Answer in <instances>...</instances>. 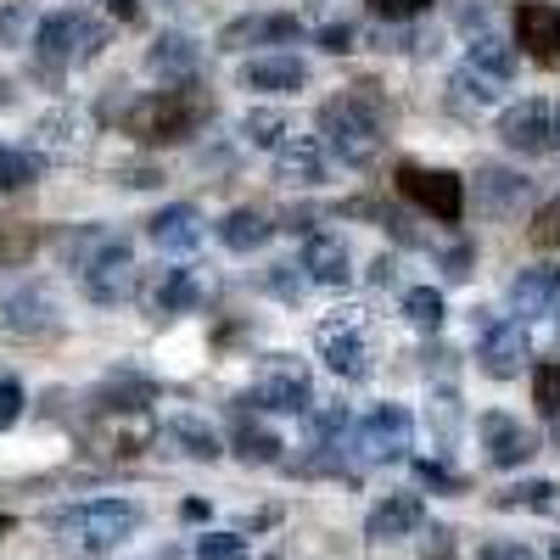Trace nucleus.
<instances>
[{
  "label": "nucleus",
  "mask_w": 560,
  "mask_h": 560,
  "mask_svg": "<svg viewBox=\"0 0 560 560\" xmlns=\"http://www.w3.org/2000/svg\"><path fill=\"white\" fill-rule=\"evenodd\" d=\"M382 129H387V113L370 96V84H353L319 107V147L342 158L348 168H370L382 158Z\"/></svg>",
  "instance_id": "obj_1"
},
{
  "label": "nucleus",
  "mask_w": 560,
  "mask_h": 560,
  "mask_svg": "<svg viewBox=\"0 0 560 560\" xmlns=\"http://www.w3.org/2000/svg\"><path fill=\"white\" fill-rule=\"evenodd\" d=\"M208 118H213V102L197 96L191 84H179V90H152V96H140L124 113V129L140 140V147H179V140L202 135Z\"/></svg>",
  "instance_id": "obj_2"
},
{
  "label": "nucleus",
  "mask_w": 560,
  "mask_h": 560,
  "mask_svg": "<svg viewBox=\"0 0 560 560\" xmlns=\"http://www.w3.org/2000/svg\"><path fill=\"white\" fill-rule=\"evenodd\" d=\"M45 522H51V533L79 555H113L124 538H135L140 504H129V499H84V504L51 510Z\"/></svg>",
  "instance_id": "obj_3"
},
{
  "label": "nucleus",
  "mask_w": 560,
  "mask_h": 560,
  "mask_svg": "<svg viewBox=\"0 0 560 560\" xmlns=\"http://www.w3.org/2000/svg\"><path fill=\"white\" fill-rule=\"evenodd\" d=\"M34 62H39V73H68L73 62H90L107 45V28L102 23H90L84 12H51V18H39L34 23Z\"/></svg>",
  "instance_id": "obj_4"
},
{
  "label": "nucleus",
  "mask_w": 560,
  "mask_h": 560,
  "mask_svg": "<svg viewBox=\"0 0 560 560\" xmlns=\"http://www.w3.org/2000/svg\"><path fill=\"white\" fill-rule=\"evenodd\" d=\"M471 331H477V359H482V370L493 382H510V376H522V370H527V359H533L527 319L499 314V308H477Z\"/></svg>",
  "instance_id": "obj_5"
},
{
  "label": "nucleus",
  "mask_w": 560,
  "mask_h": 560,
  "mask_svg": "<svg viewBox=\"0 0 560 560\" xmlns=\"http://www.w3.org/2000/svg\"><path fill=\"white\" fill-rule=\"evenodd\" d=\"M242 404H258V409H275V415H308L314 409V376H308V364L292 359V353L258 359L253 387H247Z\"/></svg>",
  "instance_id": "obj_6"
},
{
  "label": "nucleus",
  "mask_w": 560,
  "mask_h": 560,
  "mask_svg": "<svg viewBox=\"0 0 560 560\" xmlns=\"http://www.w3.org/2000/svg\"><path fill=\"white\" fill-rule=\"evenodd\" d=\"M499 140L522 158H555L560 152V107L549 96H527L510 102L499 113Z\"/></svg>",
  "instance_id": "obj_7"
},
{
  "label": "nucleus",
  "mask_w": 560,
  "mask_h": 560,
  "mask_svg": "<svg viewBox=\"0 0 560 560\" xmlns=\"http://www.w3.org/2000/svg\"><path fill=\"white\" fill-rule=\"evenodd\" d=\"M364 308H337L331 319H319V331H314V348L319 359L331 364V376L342 382H364L370 376V337H364Z\"/></svg>",
  "instance_id": "obj_8"
},
{
  "label": "nucleus",
  "mask_w": 560,
  "mask_h": 560,
  "mask_svg": "<svg viewBox=\"0 0 560 560\" xmlns=\"http://www.w3.org/2000/svg\"><path fill=\"white\" fill-rule=\"evenodd\" d=\"M353 443H359V459L364 465H393V459H404L415 448V415L404 404H376V409L359 420Z\"/></svg>",
  "instance_id": "obj_9"
},
{
  "label": "nucleus",
  "mask_w": 560,
  "mask_h": 560,
  "mask_svg": "<svg viewBox=\"0 0 560 560\" xmlns=\"http://www.w3.org/2000/svg\"><path fill=\"white\" fill-rule=\"evenodd\" d=\"M398 191H404L415 208H427L438 224H459V213H465V179L448 174V168L404 163V168H398Z\"/></svg>",
  "instance_id": "obj_10"
},
{
  "label": "nucleus",
  "mask_w": 560,
  "mask_h": 560,
  "mask_svg": "<svg viewBox=\"0 0 560 560\" xmlns=\"http://www.w3.org/2000/svg\"><path fill=\"white\" fill-rule=\"evenodd\" d=\"M79 280H84V298L90 303H124L135 292V253H129V242L113 236L96 258L79 269Z\"/></svg>",
  "instance_id": "obj_11"
},
{
  "label": "nucleus",
  "mask_w": 560,
  "mask_h": 560,
  "mask_svg": "<svg viewBox=\"0 0 560 560\" xmlns=\"http://www.w3.org/2000/svg\"><path fill=\"white\" fill-rule=\"evenodd\" d=\"M303 39V23L292 12H247L219 28V51H253V45H292Z\"/></svg>",
  "instance_id": "obj_12"
},
{
  "label": "nucleus",
  "mask_w": 560,
  "mask_h": 560,
  "mask_svg": "<svg viewBox=\"0 0 560 560\" xmlns=\"http://www.w3.org/2000/svg\"><path fill=\"white\" fill-rule=\"evenodd\" d=\"M477 438H482L488 459L504 465V471H516V465H527V459L538 454V438L522 427L516 415H504V409H488V415L477 420Z\"/></svg>",
  "instance_id": "obj_13"
},
{
  "label": "nucleus",
  "mask_w": 560,
  "mask_h": 560,
  "mask_svg": "<svg viewBox=\"0 0 560 560\" xmlns=\"http://www.w3.org/2000/svg\"><path fill=\"white\" fill-rule=\"evenodd\" d=\"M516 45L533 62L560 57V7L555 0H516Z\"/></svg>",
  "instance_id": "obj_14"
},
{
  "label": "nucleus",
  "mask_w": 560,
  "mask_h": 560,
  "mask_svg": "<svg viewBox=\"0 0 560 560\" xmlns=\"http://www.w3.org/2000/svg\"><path fill=\"white\" fill-rule=\"evenodd\" d=\"M303 275L314 280V287L342 292L348 280H353V253H348V242L331 236V230H308V242H303Z\"/></svg>",
  "instance_id": "obj_15"
},
{
  "label": "nucleus",
  "mask_w": 560,
  "mask_h": 560,
  "mask_svg": "<svg viewBox=\"0 0 560 560\" xmlns=\"http://www.w3.org/2000/svg\"><path fill=\"white\" fill-rule=\"evenodd\" d=\"M533 197V179L522 174H510V168H477V213L504 224V219H516Z\"/></svg>",
  "instance_id": "obj_16"
},
{
  "label": "nucleus",
  "mask_w": 560,
  "mask_h": 560,
  "mask_svg": "<svg viewBox=\"0 0 560 560\" xmlns=\"http://www.w3.org/2000/svg\"><path fill=\"white\" fill-rule=\"evenodd\" d=\"M510 308H516V319H544L555 314L560 303V269L555 264H527L522 275H510Z\"/></svg>",
  "instance_id": "obj_17"
},
{
  "label": "nucleus",
  "mask_w": 560,
  "mask_h": 560,
  "mask_svg": "<svg viewBox=\"0 0 560 560\" xmlns=\"http://www.w3.org/2000/svg\"><path fill=\"white\" fill-rule=\"evenodd\" d=\"M147 308L152 314H163V319H174V314H191L197 303H202V280L185 269V264H174V269H158L152 280H147Z\"/></svg>",
  "instance_id": "obj_18"
},
{
  "label": "nucleus",
  "mask_w": 560,
  "mask_h": 560,
  "mask_svg": "<svg viewBox=\"0 0 560 560\" xmlns=\"http://www.w3.org/2000/svg\"><path fill=\"white\" fill-rule=\"evenodd\" d=\"M202 68V45L191 34H158L147 51V73H158L163 84H191V73Z\"/></svg>",
  "instance_id": "obj_19"
},
{
  "label": "nucleus",
  "mask_w": 560,
  "mask_h": 560,
  "mask_svg": "<svg viewBox=\"0 0 560 560\" xmlns=\"http://www.w3.org/2000/svg\"><path fill=\"white\" fill-rule=\"evenodd\" d=\"M275 179L280 185H319L325 179V147L314 135H287L275 147Z\"/></svg>",
  "instance_id": "obj_20"
},
{
  "label": "nucleus",
  "mask_w": 560,
  "mask_h": 560,
  "mask_svg": "<svg viewBox=\"0 0 560 560\" xmlns=\"http://www.w3.org/2000/svg\"><path fill=\"white\" fill-rule=\"evenodd\" d=\"M147 236L163 253H191V247H202V213L191 202H168V208H158L147 219Z\"/></svg>",
  "instance_id": "obj_21"
},
{
  "label": "nucleus",
  "mask_w": 560,
  "mask_h": 560,
  "mask_svg": "<svg viewBox=\"0 0 560 560\" xmlns=\"http://www.w3.org/2000/svg\"><path fill=\"white\" fill-rule=\"evenodd\" d=\"M0 314H7V331L12 337H45V331H57V303L45 298V287H18L7 303H0Z\"/></svg>",
  "instance_id": "obj_22"
},
{
  "label": "nucleus",
  "mask_w": 560,
  "mask_h": 560,
  "mask_svg": "<svg viewBox=\"0 0 560 560\" xmlns=\"http://www.w3.org/2000/svg\"><path fill=\"white\" fill-rule=\"evenodd\" d=\"M242 84L264 90V96H292V90L308 84V68L298 57H253V62H242Z\"/></svg>",
  "instance_id": "obj_23"
},
{
  "label": "nucleus",
  "mask_w": 560,
  "mask_h": 560,
  "mask_svg": "<svg viewBox=\"0 0 560 560\" xmlns=\"http://www.w3.org/2000/svg\"><path fill=\"white\" fill-rule=\"evenodd\" d=\"M420 499L415 493H387L376 510H370V522H364V538H376V544H393V538H409L420 527Z\"/></svg>",
  "instance_id": "obj_24"
},
{
  "label": "nucleus",
  "mask_w": 560,
  "mask_h": 560,
  "mask_svg": "<svg viewBox=\"0 0 560 560\" xmlns=\"http://www.w3.org/2000/svg\"><path fill=\"white\" fill-rule=\"evenodd\" d=\"M163 438H168L185 459H219V454H224L219 432L208 427L202 415H168V420H163Z\"/></svg>",
  "instance_id": "obj_25"
},
{
  "label": "nucleus",
  "mask_w": 560,
  "mask_h": 560,
  "mask_svg": "<svg viewBox=\"0 0 560 560\" xmlns=\"http://www.w3.org/2000/svg\"><path fill=\"white\" fill-rule=\"evenodd\" d=\"M269 236H275V224L258 208H236V213H224V224H219V242L230 253H258Z\"/></svg>",
  "instance_id": "obj_26"
},
{
  "label": "nucleus",
  "mask_w": 560,
  "mask_h": 560,
  "mask_svg": "<svg viewBox=\"0 0 560 560\" xmlns=\"http://www.w3.org/2000/svg\"><path fill=\"white\" fill-rule=\"evenodd\" d=\"M448 90H454V107H465V113H482V107H493L499 96H504V84L499 79H488V73H477L471 62H459L454 68V79H448Z\"/></svg>",
  "instance_id": "obj_27"
},
{
  "label": "nucleus",
  "mask_w": 560,
  "mask_h": 560,
  "mask_svg": "<svg viewBox=\"0 0 560 560\" xmlns=\"http://www.w3.org/2000/svg\"><path fill=\"white\" fill-rule=\"evenodd\" d=\"M465 62H471L477 73H488V79H499V84H510V73H516V51H510V45H504L499 34H488V28L471 39Z\"/></svg>",
  "instance_id": "obj_28"
},
{
  "label": "nucleus",
  "mask_w": 560,
  "mask_h": 560,
  "mask_svg": "<svg viewBox=\"0 0 560 560\" xmlns=\"http://www.w3.org/2000/svg\"><path fill=\"white\" fill-rule=\"evenodd\" d=\"M287 135L292 129H287V113H280V107H247V118H242V140H247V147L275 152Z\"/></svg>",
  "instance_id": "obj_29"
},
{
  "label": "nucleus",
  "mask_w": 560,
  "mask_h": 560,
  "mask_svg": "<svg viewBox=\"0 0 560 560\" xmlns=\"http://www.w3.org/2000/svg\"><path fill=\"white\" fill-rule=\"evenodd\" d=\"M280 448H287V443H280L269 427H258V420H236V454L247 459V465H275L280 459Z\"/></svg>",
  "instance_id": "obj_30"
},
{
  "label": "nucleus",
  "mask_w": 560,
  "mask_h": 560,
  "mask_svg": "<svg viewBox=\"0 0 560 560\" xmlns=\"http://www.w3.org/2000/svg\"><path fill=\"white\" fill-rule=\"evenodd\" d=\"M45 174V158L28 147H0V191H23Z\"/></svg>",
  "instance_id": "obj_31"
},
{
  "label": "nucleus",
  "mask_w": 560,
  "mask_h": 560,
  "mask_svg": "<svg viewBox=\"0 0 560 560\" xmlns=\"http://www.w3.org/2000/svg\"><path fill=\"white\" fill-rule=\"evenodd\" d=\"M443 292L438 287H409L404 292V319L415 325V331H438V325H443Z\"/></svg>",
  "instance_id": "obj_32"
},
{
  "label": "nucleus",
  "mask_w": 560,
  "mask_h": 560,
  "mask_svg": "<svg viewBox=\"0 0 560 560\" xmlns=\"http://www.w3.org/2000/svg\"><path fill=\"white\" fill-rule=\"evenodd\" d=\"M499 510H560V488L555 482H516V488H504L499 499H493Z\"/></svg>",
  "instance_id": "obj_33"
},
{
  "label": "nucleus",
  "mask_w": 560,
  "mask_h": 560,
  "mask_svg": "<svg viewBox=\"0 0 560 560\" xmlns=\"http://www.w3.org/2000/svg\"><path fill=\"white\" fill-rule=\"evenodd\" d=\"M34 0H7L0 7V51H12V45H28V28H34Z\"/></svg>",
  "instance_id": "obj_34"
},
{
  "label": "nucleus",
  "mask_w": 560,
  "mask_h": 560,
  "mask_svg": "<svg viewBox=\"0 0 560 560\" xmlns=\"http://www.w3.org/2000/svg\"><path fill=\"white\" fill-rule=\"evenodd\" d=\"M107 242H113V230H102V224H84V230H73V236H62V258H68L73 269H84V264L96 258Z\"/></svg>",
  "instance_id": "obj_35"
},
{
  "label": "nucleus",
  "mask_w": 560,
  "mask_h": 560,
  "mask_svg": "<svg viewBox=\"0 0 560 560\" xmlns=\"http://www.w3.org/2000/svg\"><path fill=\"white\" fill-rule=\"evenodd\" d=\"M264 292H275L280 303H298V298L308 292L303 264H269V269H264Z\"/></svg>",
  "instance_id": "obj_36"
},
{
  "label": "nucleus",
  "mask_w": 560,
  "mask_h": 560,
  "mask_svg": "<svg viewBox=\"0 0 560 560\" xmlns=\"http://www.w3.org/2000/svg\"><path fill=\"white\" fill-rule=\"evenodd\" d=\"M533 404H538L544 420L560 415V364H538L533 370Z\"/></svg>",
  "instance_id": "obj_37"
},
{
  "label": "nucleus",
  "mask_w": 560,
  "mask_h": 560,
  "mask_svg": "<svg viewBox=\"0 0 560 560\" xmlns=\"http://www.w3.org/2000/svg\"><path fill=\"white\" fill-rule=\"evenodd\" d=\"M34 253V230L28 224H12V219H0V269L7 264H23Z\"/></svg>",
  "instance_id": "obj_38"
},
{
  "label": "nucleus",
  "mask_w": 560,
  "mask_h": 560,
  "mask_svg": "<svg viewBox=\"0 0 560 560\" xmlns=\"http://www.w3.org/2000/svg\"><path fill=\"white\" fill-rule=\"evenodd\" d=\"M197 560H247V538L242 533H202Z\"/></svg>",
  "instance_id": "obj_39"
},
{
  "label": "nucleus",
  "mask_w": 560,
  "mask_h": 560,
  "mask_svg": "<svg viewBox=\"0 0 560 560\" xmlns=\"http://www.w3.org/2000/svg\"><path fill=\"white\" fill-rule=\"evenodd\" d=\"M39 140H45L51 152H73V147H79V118H73V113H51V118L39 124Z\"/></svg>",
  "instance_id": "obj_40"
},
{
  "label": "nucleus",
  "mask_w": 560,
  "mask_h": 560,
  "mask_svg": "<svg viewBox=\"0 0 560 560\" xmlns=\"http://www.w3.org/2000/svg\"><path fill=\"white\" fill-rule=\"evenodd\" d=\"M527 236L538 242V247H560V197H549L538 213H533V230Z\"/></svg>",
  "instance_id": "obj_41"
},
{
  "label": "nucleus",
  "mask_w": 560,
  "mask_h": 560,
  "mask_svg": "<svg viewBox=\"0 0 560 560\" xmlns=\"http://www.w3.org/2000/svg\"><path fill=\"white\" fill-rule=\"evenodd\" d=\"M427 7H432V0H370V12H376L382 23H415Z\"/></svg>",
  "instance_id": "obj_42"
},
{
  "label": "nucleus",
  "mask_w": 560,
  "mask_h": 560,
  "mask_svg": "<svg viewBox=\"0 0 560 560\" xmlns=\"http://www.w3.org/2000/svg\"><path fill=\"white\" fill-rule=\"evenodd\" d=\"M18 415H23V382L12 376V370H0V432H7Z\"/></svg>",
  "instance_id": "obj_43"
},
{
  "label": "nucleus",
  "mask_w": 560,
  "mask_h": 560,
  "mask_svg": "<svg viewBox=\"0 0 560 560\" xmlns=\"http://www.w3.org/2000/svg\"><path fill=\"white\" fill-rule=\"evenodd\" d=\"M477 560H538L522 538H493V544H482L477 549Z\"/></svg>",
  "instance_id": "obj_44"
},
{
  "label": "nucleus",
  "mask_w": 560,
  "mask_h": 560,
  "mask_svg": "<svg viewBox=\"0 0 560 560\" xmlns=\"http://www.w3.org/2000/svg\"><path fill=\"white\" fill-rule=\"evenodd\" d=\"M415 477H420V482H427V488H459V477L448 471V465H443V459H420V465H415Z\"/></svg>",
  "instance_id": "obj_45"
},
{
  "label": "nucleus",
  "mask_w": 560,
  "mask_h": 560,
  "mask_svg": "<svg viewBox=\"0 0 560 560\" xmlns=\"http://www.w3.org/2000/svg\"><path fill=\"white\" fill-rule=\"evenodd\" d=\"M319 45H325V51H353V28L348 23H331V28H319Z\"/></svg>",
  "instance_id": "obj_46"
},
{
  "label": "nucleus",
  "mask_w": 560,
  "mask_h": 560,
  "mask_svg": "<svg viewBox=\"0 0 560 560\" xmlns=\"http://www.w3.org/2000/svg\"><path fill=\"white\" fill-rule=\"evenodd\" d=\"M443 275H448V280H465V275H471V247H454V253L443 258Z\"/></svg>",
  "instance_id": "obj_47"
},
{
  "label": "nucleus",
  "mask_w": 560,
  "mask_h": 560,
  "mask_svg": "<svg viewBox=\"0 0 560 560\" xmlns=\"http://www.w3.org/2000/svg\"><path fill=\"white\" fill-rule=\"evenodd\" d=\"M370 287H398V258H376V264H370Z\"/></svg>",
  "instance_id": "obj_48"
},
{
  "label": "nucleus",
  "mask_w": 560,
  "mask_h": 560,
  "mask_svg": "<svg viewBox=\"0 0 560 560\" xmlns=\"http://www.w3.org/2000/svg\"><path fill=\"white\" fill-rule=\"evenodd\" d=\"M102 7H107L118 23H135V18H140V0H102Z\"/></svg>",
  "instance_id": "obj_49"
},
{
  "label": "nucleus",
  "mask_w": 560,
  "mask_h": 560,
  "mask_svg": "<svg viewBox=\"0 0 560 560\" xmlns=\"http://www.w3.org/2000/svg\"><path fill=\"white\" fill-rule=\"evenodd\" d=\"M549 438H555V448H560V415H555V427H549Z\"/></svg>",
  "instance_id": "obj_50"
},
{
  "label": "nucleus",
  "mask_w": 560,
  "mask_h": 560,
  "mask_svg": "<svg viewBox=\"0 0 560 560\" xmlns=\"http://www.w3.org/2000/svg\"><path fill=\"white\" fill-rule=\"evenodd\" d=\"M12 533V516H0V538H7Z\"/></svg>",
  "instance_id": "obj_51"
},
{
  "label": "nucleus",
  "mask_w": 560,
  "mask_h": 560,
  "mask_svg": "<svg viewBox=\"0 0 560 560\" xmlns=\"http://www.w3.org/2000/svg\"><path fill=\"white\" fill-rule=\"evenodd\" d=\"M555 560H560V538H555Z\"/></svg>",
  "instance_id": "obj_52"
},
{
  "label": "nucleus",
  "mask_w": 560,
  "mask_h": 560,
  "mask_svg": "<svg viewBox=\"0 0 560 560\" xmlns=\"http://www.w3.org/2000/svg\"><path fill=\"white\" fill-rule=\"evenodd\" d=\"M269 560H280V555H269Z\"/></svg>",
  "instance_id": "obj_53"
}]
</instances>
